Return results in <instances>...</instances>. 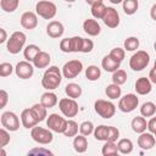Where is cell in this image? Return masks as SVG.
Returning <instances> with one entry per match:
<instances>
[{
    "label": "cell",
    "mask_w": 156,
    "mask_h": 156,
    "mask_svg": "<svg viewBox=\"0 0 156 156\" xmlns=\"http://www.w3.org/2000/svg\"><path fill=\"white\" fill-rule=\"evenodd\" d=\"M61 80H62V73L60 68L57 66H50L43 74L41 85L44 89L50 91L58 88V85L61 84Z\"/></svg>",
    "instance_id": "obj_1"
},
{
    "label": "cell",
    "mask_w": 156,
    "mask_h": 156,
    "mask_svg": "<svg viewBox=\"0 0 156 156\" xmlns=\"http://www.w3.org/2000/svg\"><path fill=\"white\" fill-rule=\"evenodd\" d=\"M26 39L27 38H26V34L23 32H18V30L13 32L11 34V37L7 39V44H6L7 51L10 54H13V55L18 54L23 49V46L26 44Z\"/></svg>",
    "instance_id": "obj_2"
},
{
    "label": "cell",
    "mask_w": 156,
    "mask_h": 156,
    "mask_svg": "<svg viewBox=\"0 0 156 156\" xmlns=\"http://www.w3.org/2000/svg\"><path fill=\"white\" fill-rule=\"evenodd\" d=\"M149 62H150L149 54L146 51H144V50H139L135 54H133L132 57L129 58V67L133 71L139 72V71H143L144 68H146Z\"/></svg>",
    "instance_id": "obj_3"
},
{
    "label": "cell",
    "mask_w": 156,
    "mask_h": 156,
    "mask_svg": "<svg viewBox=\"0 0 156 156\" xmlns=\"http://www.w3.org/2000/svg\"><path fill=\"white\" fill-rule=\"evenodd\" d=\"M94 110L102 118H111L116 113L115 104H112L111 101H107V100H102V99H99L94 102Z\"/></svg>",
    "instance_id": "obj_4"
},
{
    "label": "cell",
    "mask_w": 156,
    "mask_h": 156,
    "mask_svg": "<svg viewBox=\"0 0 156 156\" xmlns=\"http://www.w3.org/2000/svg\"><path fill=\"white\" fill-rule=\"evenodd\" d=\"M56 5L52 1H38L35 5V12L44 20H51L56 15Z\"/></svg>",
    "instance_id": "obj_5"
},
{
    "label": "cell",
    "mask_w": 156,
    "mask_h": 156,
    "mask_svg": "<svg viewBox=\"0 0 156 156\" xmlns=\"http://www.w3.org/2000/svg\"><path fill=\"white\" fill-rule=\"evenodd\" d=\"M58 107H60V111L63 113V116L68 117V118L76 117L78 115V111H79L77 101L73 99H69V98L61 99L58 101Z\"/></svg>",
    "instance_id": "obj_6"
},
{
    "label": "cell",
    "mask_w": 156,
    "mask_h": 156,
    "mask_svg": "<svg viewBox=\"0 0 156 156\" xmlns=\"http://www.w3.org/2000/svg\"><path fill=\"white\" fill-rule=\"evenodd\" d=\"M67 123L68 121L65 119L63 117L58 116L57 113H51L49 115L48 119H46V126L49 127L50 130L55 132V133H65L67 129Z\"/></svg>",
    "instance_id": "obj_7"
},
{
    "label": "cell",
    "mask_w": 156,
    "mask_h": 156,
    "mask_svg": "<svg viewBox=\"0 0 156 156\" xmlns=\"http://www.w3.org/2000/svg\"><path fill=\"white\" fill-rule=\"evenodd\" d=\"M30 136L34 141H37L38 144H43V145H46V144H50L54 139V135L51 133L50 129H45V128H41V127H34L32 128L30 130Z\"/></svg>",
    "instance_id": "obj_8"
},
{
    "label": "cell",
    "mask_w": 156,
    "mask_h": 156,
    "mask_svg": "<svg viewBox=\"0 0 156 156\" xmlns=\"http://www.w3.org/2000/svg\"><path fill=\"white\" fill-rule=\"evenodd\" d=\"M83 71V63L79 60H71L66 62L62 67V76L67 79L76 78Z\"/></svg>",
    "instance_id": "obj_9"
},
{
    "label": "cell",
    "mask_w": 156,
    "mask_h": 156,
    "mask_svg": "<svg viewBox=\"0 0 156 156\" xmlns=\"http://www.w3.org/2000/svg\"><path fill=\"white\" fill-rule=\"evenodd\" d=\"M138 104H139V99L135 94H127L119 99L118 108L124 113H129L138 107Z\"/></svg>",
    "instance_id": "obj_10"
},
{
    "label": "cell",
    "mask_w": 156,
    "mask_h": 156,
    "mask_svg": "<svg viewBox=\"0 0 156 156\" xmlns=\"http://www.w3.org/2000/svg\"><path fill=\"white\" fill-rule=\"evenodd\" d=\"M1 126L10 132H16L20 128V119L15 112L6 111L1 115Z\"/></svg>",
    "instance_id": "obj_11"
},
{
    "label": "cell",
    "mask_w": 156,
    "mask_h": 156,
    "mask_svg": "<svg viewBox=\"0 0 156 156\" xmlns=\"http://www.w3.org/2000/svg\"><path fill=\"white\" fill-rule=\"evenodd\" d=\"M16 76L21 79H29L34 73V67L28 61H20L15 67Z\"/></svg>",
    "instance_id": "obj_12"
},
{
    "label": "cell",
    "mask_w": 156,
    "mask_h": 156,
    "mask_svg": "<svg viewBox=\"0 0 156 156\" xmlns=\"http://www.w3.org/2000/svg\"><path fill=\"white\" fill-rule=\"evenodd\" d=\"M102 21L108 28H116L119 24V15H118L117 10L113 7H107Z\"/></svg>",
    "instance_id": "obj_13"
},
{
    "label": "cell",
    "mask_w": 156,
    "mask_h": 156,
    "mask_svg": "<svg viewBox=\"0 0 156 156\" xmlns=\"http://www.w3.org/2000/svg\"><path fill=\"white\" fill-rule=\"evenodd\" d=\"M21 26L26 29H34L38 26V17L34 12L27 11L21 16Z\"/></svg>",
    "instance_id": "obj_14"
},
{
    "label": "cell",
    "mask_w": 156,
    "mask_h": 156,
    "mask_svg": "<svg viewBox=\"0 0 156 156\" xmlns=\"http://www.w3.org/2000/svg\"><path fill=\"white\" fill-rule=\"evenodd\" d=\"M65 32V27L60 21H51L46 26V33L50 38H60Z\"/></svg>",
    "instance_id": "obj_15"
},
{
    "label": "cell",
    "mask_w": 156,
    "mask_h": 156,
    "mask_svg": "<svg viewBox=\"0 0 156 156\" xmlns=\"http://www.w3.org/2000/svg\"><path fill=\"white\" fill-rule=\"evenodd\" d=\"M156 139L151 133H141L140 136L138 138V146L143 150H150L155 146Z\"/></svg>",
    "instance_id": "obj_16"
},
{
    "label": "cell",
    "mask_w": 156,
    "mask_h": 156,
    "mask_svg": "<svg viewBox=\"0 0 156 156\" xmlns=\"http://www.w3.org/2000/svg\"><path fill=\"white\" fill-rule=\"evenodd\" d=\"M83 29H84V32H85L88 35H90V37H96V35H99L100 32H101L100 24L98 23L96 20H93V18H88V20H85V21L83 22Z\"/></svg>",
    "instance_id": "obj_17"
},
{
    "label": "cell",
    "mask_w": 156,
    "mask_h": 156,
    "mask_svg": "<svg viewBox=\"0 0 156 156\" xmlns=\"http://www.w3.org/2000/svg\"><path fill=\"white\" fill-rule=\"evenodd\" d=\"M152 89V85H151V82L149 78L146 77H140L136 79L135 82V91L139 94V95H146L151 91Z\"/></svg>",
    "instance_id": "obj_18"
},
{
    "label": "cell",
    "mask_w": 156,
    "mask_h": 156,
    "mask_svg": "<svg viewBox=\"0 0 156 156\" xmlns=\"http://www.w3.org/2000/svg\"><path fill=\"white\" fill-rule=\"evenodd\" d=\"M89 4L91 5L90 7V11H91V15L94 18H104L105 13H106V10H107V6L101 1V0H96V1H89Z\"/></svg>",
    "instance_id": "obj_19"
},
{
    "label": "cell",
    "mask_w": 156,
    "mask_h": 156,
    "mask_svg": "<svg viewBox=\"0 0 156 156\" xmlns=\"http://www.w3.org/2000/svg\"><path fill=\"white\" fill-rule=\"evenodd\" d=\"M30 112H32V116L34 117V119L39 123V122H43L46 117H48V112H46V107H44L41 104H34L32 107H30Z\"/></svg>",
    "instance_id": "obj_20"
},
{
    "label": "cell",
    "mask_w": 156,
    "mask_h": 156,
    "mask_svg": "<svg viewBox=\"0 0 156 156\" xmlns=\"http://www.w3.org/2000/svg\"><path fill=\"white\" fill-rule=\"evenodd\" d=\"M21 121H22V124L24 128L29 129V128H34L37 127L38 122L34 119V117L32 116V112H30V108H24L21 113Z\"/></svg>",
    "instance_id": "obj_21"
},
{
    "label": "cell",
    "mask_w": 156,
    "mask_h": 156,
    "mask_svg": "<svg viewBox=\"0 0 156 156\" xmlns=\"http://www.w3.org/2000/svg\"><path fill=\"white\" fill-rule=\"evenodd\" d=\"M130 126H132V129H133L135 133L141 134V133H144V132L146 130V128H147V122H146L145 117H143V116H136V117H134V118L132 119Z\"/></svg>",
    "instance_id": "obj_22"
},
{
    "label": "cell",
    "mask_w": 156,
    "mask_h": 156,
    "mask_svg": "<svg viewBox=\"0 0 156 156\" xmlns=\"http://www.w3.org/2000/svg\"><path fill=\"white\" fill-rule=\"evenodd\" d=\"M50 61H51L50 55H49L46 51H40V52L37 55V57L34 58L33 65H34V67H37V68H45V67L49 66Z\"/></svg>",
    "instance_id": "obj_23"
},
{
    "label": "cell",
    "mask_w": 156,
    "mask_h": 156,
    "mask_svg": "<svg viewBox=\"0 0 156 156\" xmlns=\"http://www.w3.org/2000/svg\"><path fill=\"white\" fill-rule=\"evenodd\" d=\"M40 104L46 107V108H51L54 107L56 104H57V96L55 93H51V91H46L41 95L40 98Z\"/></svg>",
    "instance_id": "obj_24"
},
{
    "label": "cell",
    "mask_w": 156,
    "mask_h": 156,
    "mask_svg": "<svg viewBox=\"0 0 156 156\" xmlns=\"http://www.w3.org/2000/svg\"><path fill=\"white\" fill-rule=\"evenodd\" d=\"M40 51H41V50L39 49L38 45H35V44H29V45H27V46L24 48V50H23V56H24L26 61L33 62L34 58L37 57V55H38Z\"/></svg>",
    "instance_id": "obj_25"
},
{
    "label": "cell",
    "mask_w": 156,
    "mask_h": 156,
    "mask_svg": "<svg viewBox=\"0 0 156 156\" xmlns=\"http://www.w3.org/2000/svg\"><path fill=\"white\" fill-rule=\"evenodd\" d=\"M73 147L78 154H83L88 149V140L84 135H76L73 139Z\"/></svg>",
    "instance_id": "obj_26"
},
{
    "label": "cell",
    "mask_w": 156,
    "mask_h": 156,
    "mask_svg": "<svg viewBox=\"0 0 156 156\" xmlns=\"http://www.w3.org/2000/svg\"><path fill=\"white\" fill-rule=\"evenodd\" d=\"M108 134H110V126H99L94 129V136L99 141H107L108 140Z\"/></svg>",
    "instance_id": "obj_27"
},
{
    "label": "cell",
    "mask_w": 156,
    "mask_h": 156,
    "mask_svg": "<svg viewBox=\"0 0 156 156\" xmlns=\"http://www.w3.org/2000/svg\"><path fill=\"white\" fill-rule=\"evenodd\" d=\"M119 65L121 63H118V62H116L113 58H111L110 57V55H107V56H105L104 58H102V61H101V66H102V68L106 71V72H116L117 69H119Z\"/></svg>",
    "instance_id": "obj_28"
},
{
    "label": "cell",
    "mask_w": 156,
    "mask_h": 156,
    "mask_svg": "<svg viewBox=\"0 0 156 156\" xmlns=\"http://www.w3.org/2000/svg\"><path fill=\"white\" fill-rule=\"evenodd\" d=\"M65 93L68 95L69 99H73L76 100L77 98H79L82 95V88L79 84H76V83H69L65 87Z\"/></svg>",
    "instance_id": "obj_29"
},
{
    "label": "cell",
    "mask_w": 156,
    "mask_h": 156,
    "mask_svg": "<svg viewBox=\"0 0 156 156\" xmlns=\"http://www.w3.org/2000/svg\"><path fill=\"white\" fill-rule=\"evenodd\" d=\"M133 141L130 140V139H127V138H124V139H121V140H118V143H117V149H118V151L121 152V154H123V155H128V154H130L132 151H133Z\"/></svg>",
    "instance_id": "obj_30"
},
{
    "label": "cell",
    "mask_w": 156,
    "mask_h": 156,
    "mask_svg": "<svg viewBox=\"0 0 156 156\" xmlns=\"http://www.w3.org/2000/svg\"><path fill=\"white\" fill-rule=\"evenodd\" d=\"M105 94L107 95V98H110L111 100H115V99H118L121 98V94H122V89L119 88V85L117 84H108L105 89Z\"/></svg>",
    "instance_id": "obj_31"
},
{
    "label": "cell",
    "mask_w": 156,
    "mask_h": 156,
    "mask_svg": "<svg viewBox=\"0 0 156 156\" xmlns=\"http://www.w3.org/2000/svg\"><path fill=\"white\" fill-rule=\"evenodd\" d=\"M156 113V105L151 101H146L140 107V115L143 117H152Z\"/></svg>",
    "instance_id": "obj_32"
},
{
    "label": "cell",
    "mask_w": 156,
    "mask_h": 156,
    "mask_svg": "<svg viewBox=\"0 0 156 156\" xmlns=\"http://www.w3.org/2000/svg\"><path fill=\"white\" fill-rule=\"evenodd\" d=\"M122 6H123V11L126 15H134L138 10L139 2L138 0H124Z\"/></svg>",
    "instance_id": "obj_33"
},
{
    "label": "cell",
    "mask_w": 156,
    "mask_h": 156,
    "mask_svg": "<svg viewBox=\"0 0 156 156\" xmlns=\"http://www.w3.org/2000/svg\"><path fill=\"white\" fill-rule=\"evenodd\" d=\"M100 76H101V71H100V68H99L98 66L90 65V66H88V68L85 69V77H87L89 80H91V82L98 80V79L100 78Z\"/></svg>",
    "instance_id": "obj_34"
},
{
    "label": "cell",
    "mask_w": 156,
    "mask_h": 156,
    "mask_svg": "<svg viewBox=\"0 0 156 156\" xmlns=\"http://www.w3.org/2000/svg\"><path fill=\"white\" fill-rule=\"evenodd\" d=\"M101 152H102V156H115L117 155L118 152V149H117V144L115 143H111V141H106L101 149Z\"/></svg>",
    "instance_id": "obj_35"
},
{
    "label": "cell",
    "mask_w": 156,
    "mask_h": 156,
    "mask_svg": "<svg viewBox=\"0 0 156 156\" xmlns=\"http://www.w3.org/2000/svg\"><path fill=\"white\" fill-rule=\"evenodd\" d=\"M112 82L113 84L122 85L127 82V72L123 69H117L116 72L112 73Z\"/></svg>",
    "instance_id": "obj_36"
},
{
    "label": "cell",
    "mask_w": 156,
    "mask_h": 156,
    "mask_svg": "<svg viewBox=\"0 0 156 156\" xmlns=\"http://www.w3.org/2000/svg\"><path fill=\"white\" fill-rule=\"evenodd\" d=\"M18 0H1L0 6L5 12H13L18 7Z\"/></svg>",
    "instance_id": "obj_37"
},
{
    "label": "cell",
    "mask_w": 156,
    "mask_h": 156,
    "mask_svg": "<svg viewBox=\"0 0 156 156\" xmlns=\"http://www.w3.org/2000/svg\"><path fill=\"white\" fill-rule=\"evenodd\" d=\"M27 156H55L52 154V151H50L49 149H45V147H33L28 151Z\"/></svg>",
    "instance_id": "obj_38"
},
{
    "label": "cell",
    "mask_w": 156,
    "mask_h": 156,
    "mask_svg": "<svg viewBox=\"0 0 156 156\" xmlns=\"http://www.w3.org/2000/svg\"><path fill=\"white\" fill-rule=\"evenodd\" d=\"M139 48V39L136 37H129L124 40V49L127 51H134Z\"/></svg>",
    "instance_id": "obj_39"
},
{
    "label": "cell",
    "mask_w": 156,
    "mask_h": 156,
    "mask_svg": "<svg viewBox=\"0 0 156 156\" xmlns=\"http://www.w3.org/2000/svg\"><path fill=\"white\" fill-rule=\"evenodd\" d=\"M83 39L84 38H82V37H72L71 38V51L72 52H82Z\"/></svg>",
    "instance_id": "obj_40"
},
{
    "label": "cell",
    "mask_w": 156,
    "mask_h": 156,
    "mask_svg": "<svg viewBox=\"0 0 156 156\" xmlns=\"http://www.w3.org/2000/svg\"><path fill=\"white\" fill-rule=\"evenodd\" d=\"M124 56H126V51L123 49H121V48H115V49H112L110 51V57L113 58L118 63H121L123 61Z\"/></svg>",
    "instance_id": "obj_41"
},
{
    "label": "cell",
    "mask_w": 156,
    "mask_h": 156,
    "mask_svg": "<svg viewBox=\"0 0 156 156\" xmlns=\"http://www.w3.org/2000/svg\"><path fill=\"white\" fill-rule=\"evenodd\" d=\"M79 132H80L82 135L88 136V135H90V134L94 132V124H93L90 121H84V122L80 123V126H79Z\"/></svg>",
    "instance_id": "obj_42"
},
{
    "label": "cell",
    "mask_w": 156,
    "mask_h": 156,
    "mask_svg": "<svg viewBox=\"0 0 156 156\" xmlns=\"http://www.w3.org/2000/svg\"><path fill=\"white\" fill-rule=\"evenodd\" d=\"M77 133H78V123L74 122L73 119H69L68 123H67V129L63 133L65 136H68V138L69 136H76Z\"/></svg>",
    "instance_id": "obj_43"
},
{
    "label": "cell",
    "mask_w": 156,
    "mask_h": 156,
    "mask_svg": "<svg viewBox=\"0 0 156 156\" xmlns=\"http://www.w3.org/2000/svg\"><path fill=\"white\" fill-rule=\"evenodd\" d=\"M12 71H13V67H12L11 63H9V62H2V63L0 65V76H1V77H7V76H10V74L12 73Z\"/></svg>",
    "instance_id": "obj_44"
},
{
    "label": "cell",
    "mask_w": 156,
    "mask_h": 156,
    "mask_svg": "<svg viewBox=\"0 0 156 156\" xmlns=\"http://www.w3.org/2000/svg\"><path fill=\"white\" fill-rule=\"evenodd\" d=\"M9 143H10V134L7 133V130L5 128H1L0 129V145H1V147L6 146Z\"/></svg>",
    "instance_id": "obj_45"
},
{
    "label": "cell",
    "mask_w": 156,
    "mask_h": 156,
    "mask_svg": "<svg viewBox=\"0 0 156 156\" xmlns=\"http://www.w3.org/2000/svg\"><path fill=\"white\" fill-rule=\"evenodd\" d=\"M60 50L62 52H72L71 51V38H65L60 41Z\"/></svg>",
    "instance_id": "obj_46"
},
{
    "label": "cell",
    "mask_w": 156,
    "mask_h": 156,
    "mask_svg": "<svg viewBox=\"0 0 156 156\" xmlns=\"http://www.w3.org/2000/svg\"><path fill=\"white\" fill-rule=\"evenodd\" d=\"M93 48H94V43H93L90 39L84 38V39H83V48H82V52L88 54V52H90V51L93 50Z\"/></svg>",
    "instance_id": "obj_47"
},
{
    "label": "cell",
    "mask_w": 156,
    "mask_h": 156,
    "mask_svg": "<svg viewBox=\"0 0 156 156\" xmlns=\"http://www.w3.org/2000/svg\"><path fill=\"white\" fill-rule=\"evenodd\" d=\"M119 136V130L116 128V127H112L110 126V134H108V140L107 141H111V143H115Z\"/></svg>",
    "instance_id": "obj_48"
},
{
    "label": "cell",
    "mask_w": 156,
    "mask_h": 156,
    "mask_svg": "<svg viewBox=\"0 0 156 156\" xmlns=\"http://www.w3.org/2000/svg\"><path fill=\"white\" fill-rule=\"evenodd\" d=\"M147 129L150 130L151 134H156V117H152L147 122Z\"/></svg>",
    "instance_id": "obj_49"
},
{
    "label": "cell",
    "mask_w": 156,
    "mask_h": 156,
    "mask_svg": "<svg viewBox=\"0 0 156 156\" xmlns=\"http://www.w3.org/2000/svg\"><path fill=\"white\" fill-rule=\"evenodd\" d=\"M0 99H1L0 108H2V107H5V105H6V102H7V99H9V95H7V93H6L4 89L0 90Z\"/></svg>",
    "instance_id": "obj_50"
},
{
    "label": "cell",
    "mask_w": 156,
    "mask_h": 156,
    "mask_svg": "<svg viewBox=\"0 0 156 156\" xmlns=\"http://www.w3.org/2000/svg\"><path fill=\"white\" fill-rule=\"evenodd\" d=\"M149 79H150V82H151V83L156 84V68H155V67L150 69V73H149Z\"/></svg>",
    "instance_id": "obj_51"
},
{
    "label": "cell",
    "mask_w": 156,
    "mask_h": 156,
    "mask_svg": "<svg viewBox=\"0 0 156 156\" xmlns=\"http://www.w3.org/2000/svg\"><path fill=\"white\" fill-rule=\"evenodd\" d=\"M150 16H151V18L154 21H156V4H154L151 6V9H150Z\"/></svg>",
    "instance_id": "obj_52"
},
{
    "label": "cell",
    "mask_w": 156,
    "mask_h": 156,
    "mask_svg": "<svg viewBox=\"0 0 156 156\" xmlns=\"http://www.w3.org/2000/svg\"><path fill=\"white\" fill-rule=\"evenodd\" d=\"M0 33H1V38H0V43H5L6 39H7V34L5 32L4 28H0Z\"/></svg>",
    "instance_id": "obj_53"
},
{
    "label": "cell",
    "mask_w": 156,
    "mask_h": 156,
    "mask_svg": "<svg viewBox=\"0 0 156 156\" xmlns=\"http://www.w3.org/2000/svg\"><path fill=\"white\" fill-rule=\"evenodd\" d=\"M1 156H6V151L4 147H1Z\"/></svg>",
    "instance_id": "obj_54"
},
{
    "label": "cell",
    "mask_w": 156,
    "mask_h": 156,
    "mask_svg": "<svg viewBox=\"0 0 156 156\" xmlns=\"http://www.w3.org/2000/svg\"><path fill=\"white\" fill-rule=\"evenodd\" d=\"M111 1H112L113 4H118V2H119V0H111Z\"/></svg>",
    "instance_id": "obj_55"
},
{
    "label": "cell",
    "mask_w": 156,
    "mask_h": 156,
    "mask_svg": "<svg viewBox=\"0 0 156 156\" xmlns=\"http://www.w3.org/2000/svg\"><path fill=\"white\" fill-rule=\"evenodd\" d=\"M154 48H155V51H156V41H155V44H154Z\"/></svg>",
    "instance_id": "obj_56"
},
{
    "label": "cell",
    "mask_w": 156,
    "mask_h": 156,
    "mask_svg": "<svg viewBox=\"0 0 156 156\" xmlns=\"http://www.w3.org/2000/svg\"><path fill=\"white\" fill-rule=\"evenodd\" d=\"M154 67L156 68V60H155V63H154Z\"/></svg>",
    "instance_id": "obj_57"
},
{
    "label": "cell",
    "mask_w": 156,
    "mask_h": 156,
    "mask_svg": "<svg viewBox=\"0 0 156 156\" xmlns=\"http://www.w3.org/2000/svg\"><path fill=\"white\" fill-rule=\"evenodd\" d=\"M115 156H119V155H118V154H117V155H115Z\"/></svg>",
    "instance_id": "obj_58"
},
{
    "label": "cell",
    "mask_w": 156,
    "mask_h": 156,
    "mask_svg": "<svg viewBox=\"0 0 156 156\" xmlns=\"http://www.w3.org/2000/svg\"><path fill=\"white\" fill-rule=\"evenodd\" d=\"M155 139H156V134H155Z\"/></svg>",
    "instance_id": "obj_59"
}]
</instances>
